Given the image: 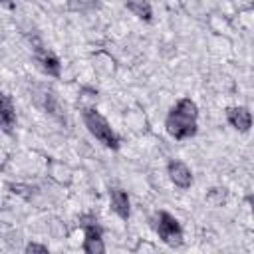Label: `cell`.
Segmentation results:
<instances>
[{
    "label": "cell",
    "instance_id": "3",
    "mask_svg": "<svg viewBox=\"0 0 254 254\" xmlns=\"http://www.w3.org/2000/svg\"><path fill=\"white\" fill-rule=\"evenodd\" d=\"M153 226H155L157 234L161 236V240H163L165 244H169V246H179V244L183 242V228H181L179 220H177L173 214L161 210V212L155 216Z\"/></svg>",
    "mask_w": 254,
    "mask_h": 254
},
{
    "label": "cell",
    "instance_id": "7",
    "mask_svg": "<svg viewBox=\"0 0 254 254\" xmlns=\"http://www.w3.org/2000/svg\"><path fill=\"white\" fill-rule=\"evenodd\" d=\"M0 119H2V129L4 133H12L16 127V109L12 105V99L8 93L2 95V107H0Z\"/></svg>",
    "mask_w": 254,
    "mask_h": 254
},
{
    "label": "cell",
    "instance_id": "1",
    "mask_svg": "<svg viewBox=\"0 0 254 254\" xmlns=\"http://www.w3.org/2000/svg\"><path fill=\"white\" fill-rule=\"evenodd\" d=\"M196 117H198V107L192 99L183 97L177 101V105L171 109L167 115L165 127L171 137L175 139H189L196 133Z\"/></svg>",
    "mask_w": 254,
    "mask_h": 254
},
{
    "label": "cell",
    "instance_id": "12",
    "mask_svg": "<svg viewBox=\"0 0 254 254\" xmlns=\"http://www.w3.org/2000/svg\"><path fill=\"white\" fill-rule=\"evenodd\" d=\"M48 252V246L44 244H36V242H30L26 246V254H46Z\"/></svg>",
    "mask_w": 254,
    "mask_h": 254
},
{
    "label": "cell",
    "instance_id": "8",
    "mask_svg": "<svg viewBox=\"0 0 254 254\" xmlns=\"http://www.w3.org/2000/svg\"><path fill=\"white\" fill-rule=\"evenodd\" d=\"M127 10L145 22H149L153 18V10H151V4L147 0H127Z\"/></svg>",
    "mask_w": 254,
    "mask_h": 254
},
{
    "label": "cell",
    "instance_id": "11",
    "mask_svg": "<svg viewBox=\"0 0 254 254\" xmlns=\"http://www.w3.org/2000/svg\"><path fill=\"white\" fill-rule=\"evenodd\" d=\"M81 248H83V252H87V254H103V252H105V244H103L101 238H87V236H85Z\"/></svg>",
    "mask_w": 254,
    "mask_h": 254
},
{
    "label": "cell",
    "instance_id": "13",
    "mask_svg": "<svg viewBox=\"0 0 254 254\" xmlns=\"http://www.w3.org/2000/svg\"><path fill=\"white\" fill-rule=\"evenodd\" d=\"M248 202H250V210H252V216H254V196H248Z\"/></svg>",
    "mask_w": 254,
    "mask_h": 254
},
{
    "label": "cell",
    "instance_id": "5",
    "mask_svg": "<svg viewBox=\"0 0 254 254\" xmlns=\"http://www.w3.org/2000/svg\"><path fill=\"white\" fill-rule=\"evenodd\" d=\"M226 119L240 133H246L252 127V115H250V111L246 107H230L226 111Z\"/></svg>",
    "mask_w": 254,
    "mask_h": 254
},
{
    "label": "cell",
    "instance_id": "6",
    "mask_svg": "<svg viewBox=\"0 0 254 254\" xmlns=\"http://www.w3.org/2000/svg\"><path fill=\"white\" fill-rule=\"evenodd\" d=\"M109 198H111V208H113V212L119 216V218H123V220H127L129 218V214H131V208H129V196H127V192L123 190V189H111L109 190Z\"/></svg>",
    "mask_w": 254,
    "mask_h": 254
},
{
    "label": "cell",
    "instance_id": "10",
    "mask_svg": "<svg viewBox=\"0 0 254 254\" xmlns=\"http://www.w3.org/2000/svg\"><path fill=\"white\" fill-rule=\"evenodd\" d=\"M95 101H97V91H95V89H91V87H83V89L79 91V99H77V103L81 105L83 111L93 109Z\"/></svg>",
    "mask_w": 254,
    "mask_h": 254
},
{
    "label": "cell",
    "instance_id": "9",
    "mask_svg": "<svg viewBox=\"0 0 254 254\" xmlns=\"http://www.w3.org/2000/svg\"><path fill=\"white\" fill-rule=\"evenodd\" d=\"M38 64H40V67H42L48 75H52V77H58V75H60V62H58V58H56L54 54H50V52L40 54V56H38Z\"/></svg>",
    "mask_w": 254,
    "mask_h": 254
},
{
    "label": "cell",
    "instance_id": "4",
    "mask_svg": "<svg viewBox=\"0 0 254 254\" xmlns=\"http://www.w3.org/2000/svg\"><path fill=\"white\" fill-rule=\"evenodd\" d=\"M167 171H169V179L173 181L175 187L189 189L192 185V173H190V169L183 161H171Z\"/></svg>",
    "mask_w": 254,
    "mask_h": 254
},
{
    "label": "cell",
    "instance_id": "2",
    "mask_svg": "<svg viewBox=\"0 0 254 254\" xmlns=\"http://www.w3.org/2000/svg\"><path fill=\"white\" fill-rule=\"evenodd\" d=\"M83 123H85V127H87V131H89L99 143H103V145L109 147V149H119V139H117V135L113 133V129L109 127L107 119H105L101 113H97L95 109L83 111Z\"/></svg>",
    "mask_w": 254,
    "mask_h": 254
}]
</instances>
